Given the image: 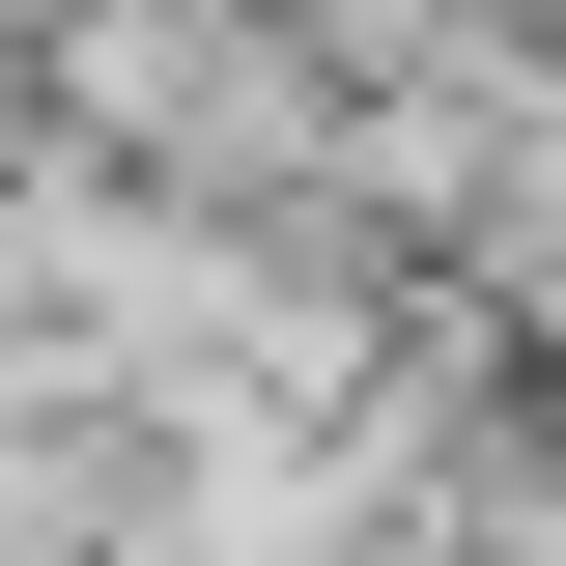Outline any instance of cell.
<instances>
[{"mask_svg": "<svg viewBox=\"0 0 566 566\" xmlns=\"http://www.w3.org/2000/svg\"><path fill=\"white\" fill-rule=\"evenodd\" d=\"M57 142L85 170H170L227 227H312L340 199V57L283 0H57Z\"/></svg>", "mask_w": 566, "mask_h": 566, "instance_id": "cell-1", "label": "cell"}]
</instances>
